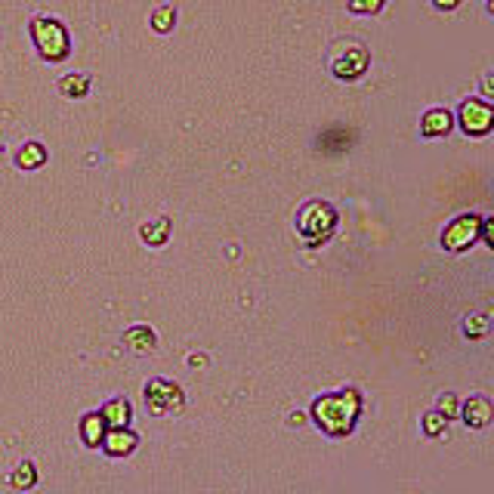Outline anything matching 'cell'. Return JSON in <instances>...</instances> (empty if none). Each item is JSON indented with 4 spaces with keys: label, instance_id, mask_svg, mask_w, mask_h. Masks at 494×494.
Segmentation results:
<instances>
[{
    "label": "cell",
    "instance_id": "cell-1",
    "mask_svg": "<svg viewBox=\"0 0 494 494\" xmlns=\"http://www.w3.org/2000/svg\"><path fill=\"white\" fill-rule=\"evenodd\" d=\"M362 414V396L356 390H340L318 396L312 402V420L331 439H343L356 430V420Z\"/></svg>",
    "mask_w": 494,
    "mask_h": 494
},
{
    "label": "cell",
    "instance_id": "cell-2",
    "mask_svg": "<svg viewBox=\"0 0 494 494\" xmlns=\"http://www.w3.org/2000/svg\"><path fill=\"white\" fill-rule=\"evenodd\" d=\"M337 229V210L328 202H309L297 213V232L309 247L325 244Z\"/></svg>",
    "mask_w": 494,
    "mask_h": 494
},
{
    "label": "cell",
    "instance_id": "cell-3",
    "mask_svg": "<svg viewBox=\"0 0 494 494\" xmlns=\"http://www.w3.org/2000/svg\"><path fill=\"white\" fill-rule=\"evenodd\" d=\"M31 41H35L37 53L44 59H50V62H62L71 53V37L65 31V25L50 16H41L31 22Z\"/></svg>",
    "mask_w": 494,
    "mask_h": 494
},
{
    "label": "cell",
    "instance_id": "cell-4",
    "mask_svg": "<svg viewBox=\"0 0 494 494\" xmlns=\"http://www.w3.org/2000/svg\"><path fill=\"white\" fill-rule=\"evenodd\" d=\"M143 399L149 405V411L155 417H164V414H179L185 408V396L173 380H164V377H155L145 383L143 390Z\"/></svg>",
    "mask_w": 494,
    "mask_h": 494
},
{
    "label": "cell",
    "instance_id": "cell-5",
    "mask_svg": "<svg viewBox=\"0 0 494 494\" xmlns=\"http://www.w3.org/2000/svg\"><path fill=\"white\" fill-rule=\"evenodd\" d=\"M479 226H482V217H476V213H460V217H454L442 232V247L451 253L473 247L479 242Z\"/></svg>",
    "mask_w": 494,
    "mask_h": 494
},
{
    "label": "cell",
    "instance_id": "cell-6",
    "mask_svg": "<svg viewBox=\"0 0 494 494\" xmlns=\"http://www.w3.org/2000/svg\"><path fill=\"white\" fill-rule=\"evenodd\" d=\"M331 71L340 78V81H356L368 71V50L362 44H346L333 53L331 59Z\"/></svg>",
    "mask_w": 494,
    "mask_h": 494
},
{
    "label": "cell",
    "instance_id": "cell-7",
    "mask_svg": "<svg viewBox=\"0 0 494 494\" xmlns=\"http://www.w3.org/2000/svg\"><path fill=\"white\" fill-rule=\"evenodd\" d=\"M494 124V109L485 99H466L464 105H460V127H464V133H470V136H485V133L491 130Z\"/></svg>",
    "mask_w": 494,
    "mask_h": 494
},
{
    "label": "cell",
    "instance_id": "cell-8",
    "mask_svg": "<svg viewBox=\"0 0 494 494\" xmlns=\"http://www.w3.org/2000/svg\"><path fill=\"white\" fill-rule=\"evenodd\" d=\"M457 414L464 417V424L470 426V430H485L494 420V405H491V399H485V396H470Z\"/></svg>",
    "mask_w": 494,
    "mask_h": 494
},
{
    "label": "cell",
    "instance_id": "cell-9",
    "mask_svg": "<svg viewBox=\"0 0 494 494\" xmlns=\"http://www.w3.org/2000/svg\"><path fill=\"white\" fill-rule=\"evenodd\" d=\"M136 432L130 430V426H124V430H105V439H103V449L105 454H111V457H127L133 449H136Z\"/></svg>",
    "mask_w": 494,
    "mask_h": 494
},
{
    "label": "cell",
    "instance_id": "cell-10",
    "mask_svg": "<svg viewBox=\"0 0 494 494\" xmlns=\"http://www.w3.org/2000/svg\"><path fill=\"white\" fill-rule=\"evenodd\" d=\"M99 417H103V424L109 426V430H124V426H130L133 408H130V402H127V399H111V402L103 405Z\"/></svg>",
    "mask_w": 494,
    "mask_h": 494
},
{
    "label": "cell",
    "instance_id": "cell-11",
    "mask_svg": "<svg viewBox=\"0 0 494 494\" xmlns=\"http://www.w3.org/2000/svg\"><path fill=\"white\" fill-rule=\"evenodd\" d=\"M451 124H454V118H451V111L449 109H430L424 115V121H420V133L424 136H449L451 133Z\"/></svg>",
    "mask_w": 494,
    "mask_h": 494
},
{
    "label": "cell",
    "instance_id": "cell-12",
    "mask_svg": "<svg viewBox=\"0 0 494 494\" xmlns=\"http://www.w3.org/2000/svg\"><path fill=\"white\" fill-rule=\"evenodd\" d=\"M124 343L130 346L133 352H152L158 346V337H155V331L149 328V325H133V328H127L124 331Z\"/></svg>",
    "mask_w": 494,
    "mask_h": 494
},
{
    "label": "cell",
    "instance_id": "cell-13",
    "mask_svg": "<svg viewBox=\"0 0 494 494\" xmlns=\"http://www.w3.org/2000/svg\"><path fill=\"white\" fill-rule=\"evenodd\" d=\"M105 430H109V426L103 424L99 411L86 414V417L81 420V436H84L86 449H99V445H103V439H105Z\"/></svg>",
    "mask_w": 494,
    "mask_h": 494
},
{
    "label": "cell",
    "instance_id": "cell-14",
    "mask_svg": "<svg viewBox=\"0 0 494 494\" xmlns=\"http://www.w3.org/2000/svg\"><path fill=\"white\" fill-rule=\"evenodd\" d=\"M16 164L22 167V170H37V167L46 164V149L41 143H25L16 155Z\"/></svg>",
    "mask_w": 494,
    "mask_h": 494
},
{
    "label": "cell",
    "instance_id": "cell-15",
    "mask_svg": "<svg viewBox=\"0 0 494 494\" xmlns=\"http://www.w3.org/2000/svg\"><path fill=\"white\" fill-rule=\"evenodd\" d=\"M139 235H143L145 244L161 247L167 238H170V219L161 217V219H155V223H145L143 229H139Z\"/></svg>",
    "mask_w": 494,
    "mask_h": 494
},
{
    "label": "cell",
    "instance_id": "cell-16",
    "mask_svg": "<svg viewBox=\"0 0 494 494\" xmlns=\"http://www.w3.org/2000/svg\"><path fill=\"white\" fill-rule=\"evenodd\" d=\"M59 90H62V96H69V99H84L86 93H90V78L71 71V75H65L62 81H59Z\"/></svg>",
    "mask_w": 494,
    "mask_h": 494
},
{
    "label": "cell",
    "instance_id": "cell-17",
    "mask_svg": "<svg viewBox=\"0 0 494 494\" xmlns=\"http://www.w3.org/2000/svg\"><path fill=\"white\" fill-rule=\"evenodd\" d=\"M35 482H37V470H35V464H31V460H22V464H19L16 470L10 473V485H12V489H19V491L35 489Z\"/></svg>",
    "mask_w": 494,
    "mask_h": 494
},
{
    "label": "cell",
    "instance_id": "cell-18",
    "mask_svg": "<svg viewBox=\"0 0 494 494\" xmlns=\"http://www.w3.org/2000/svg\"><path fill=\"white\" fill-rule=\"evenodd\" d=\"M173 22H177V10H173V6H158V10L152 12V29H155L158 35H167V31L173 29Z\"/></svg>",
    "mask_w": 494,
    "mask_h": 494
},
{
    "label": "cell",
    "instance_id": "cell-19",
    "mask_svg": "<svg viewBox=\"0 0 494 494\" xmlns=\"http://www.w3.org/2000/svg\"><path fill=\"white\" fill-rule=\"evenodd\" d=\"M424 432L430 439H439V436H445V432H449V420L442 417V414L439 411H430L424 417Z\"/></svg>",
    "mask_w": 494,
    "mask_h": 494
},
{
    "label": "cell",
    "instance_id": "cell-20",
    "mask_svg": "<svg viewBox=\"0 0 494 494\" xmlns=\"http://www.w3.org/2000/svg\"><path fill=\"white\" fill-rule=\"evenodd\" d=\"M464 331H466V337L482 340L485 333H489V316H482V312H473V316L464 322Z\"/></svg>",
    "mask_w": 494,
    "mask_h": 494
},
{
    "label": "cell",
    "instance_id": "cell-21",
    "mask_svg": "<svg viewBox=\"0 0 494 494\" xmlns=\"http://www.w3.org/2000/svg\"><path fill=\"white\" fill-rule=\"evenodd\" d=\"M457 411H460V405H457V399H454V392H442V396H439V414H442L445 420H451V417H457Z\"/></svg>",
    "mask_w": 494,
    "mask_h": 494
},
{
    "label": "cell",
    "instance_id": "cell-22",
    "mask_svg": "<svg viewBox=\"0 0 494 494\" xmlns=\"http://www.w3.org/2000/svg\"><path fill=\"white\" fill-rule=\"evenodd\" d=\"M386 0H350V10L352 12H377Z\"/></svg>",
    "mask_w": 494,
    "mask_h": 494
},
{
    "label": "cell",
    "instance_id": "cell-23",
    "mask_svg": "<svg viewBox=\"0 0 494 494\" xmlns=\"http://www.w3.org/2000/svg\"><path fill=\"white\" fill-rule=\"evenodd\" d=\"M479 238H485V244L494 247V219L491 217L482 219V226H479Z\"/></svg>",
    "mask_w": 494,
    "mask_h": 494
},
{
    "label": "cell",
    "instance_id": "cell-24",
    "mask_svg": "<svg viewBox=\"0 0 494 494\" xmlns=\"http://www.w3.org/2000/svg\"><path fill=\"white\" fill-rule=\"evenodd\" d=\"M432 4H436L439 10H454V6H457V0H432Z\"/></svg>",
    "mask_w": 494,
    "mask_h": 494
}]
</instances>
